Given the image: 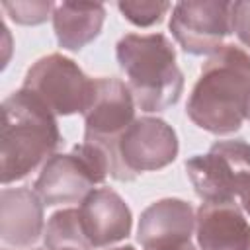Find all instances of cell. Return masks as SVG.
<instances>
[{
	"label": "cell",
	"instance_id": "obj_1",
	"mask_svg": "<svg viewBox=\"0 0 250 250\" xmlns=\"http://www.w3.org/2000/svg\"><path fill=\"white\" fill-rule=\"evenodd\" d=\"M186 113L193 125L213 135H230L250 117V55L238 45H223L201 66Z\"/></svg>",
	"mask_w": 250,
	"mask_h": 250
},
{
	"label": "cell",
	"instance_id": "obj_2",
	"mask_svg": "<svg viewBox=\"0 0 250 250\" xmlns=\"http://www.w3.org/2000/svg\"><path fill=\"white\" fill-rule=\"evenodd\" d=\"M59 143L57 115L35 94L20 88L2 102L0 176L4 186L23 180L45 164Z\"/></svg>",
	"mask_w": 250,
	"mask_h": 250
},
{
	"label": "cell",
	"instance_id": "obj_3",
	"mask_svg": "<svg viewBox=\"0 0 250 250\" xmlns=\"http://www.w3.org/2000/svg\"><path fill=\"white\" fill-rule=\"evenodd\" d=\"M119 68L135 105L143 111H164L184 92V74L176 64V51L162 33H127L115 45Z\"/></svg>",
	"mask_w": 250,
	"mask_h": 250
},
{
	"label": "cell",
	"instance_id": "obj_4",
	"mask_svg": "<svg viewBox=\"0 0 250 250\" xmlns=\"http://www.w3.org/2000/svg\"><path fill=\"white\" fill-rule=\"evenodd\" d=\"M109 176L105 152L88 141H82L68 154H53L41 168L33 189L43 205L82 203L94 186Z\"/></svg>",
	"mask_w": 250,
	"mask_h": 250
},
{
	"label": "cell",
	"instance_id": "obj_5",
	"mask_svg": "<svg viewBox=\"0 0 250 250\" xmlns=\"http://www.w3.org/2000/svg\"><path fill=\"white\" fill-rule=\"evenodd\" d=\"M184 166L203 203H229L250 184V145L242 139L217 141L207 154H195Z\"/></svg>",
	"mask_w": 250,
	"mask_h": 250
},
{
	"label": "cell",
	"instance_id": "obj_6",
	"mask_svg": "<svg viewBox=\"0 0 250 250\" xmlns=\"http://www.w3.org/2000/svg\"><path fill=\"white\" fill-rule=\"evenodd\" d=\"M178 148V135L172 125L150 115L137 117L115 145L111 178L131 182L141 172L166 168L176 160Z\"/></svg>",
	"mask_w": 250,
	"mask_h": 250
},
{
	"label": "cell",
	"instance_id": "obj_7",
	"mask_svg": "<svg viewBox=\"0 0 250 250\" xmlns=\"http://www.w3.org/2000/svg\"><path fill=\"white\" fill-rule=\"evenodd\" d=\"M21 88L35 94L55 115H72L88 109L96 78H90L72 59L51 53L29 66Z\"/></svg>",
	"mask_w": 250,
	"mask_h": 250
},
{
	"label": "cell",
	"instance_id": "obj_8",
	"mask_svg": "<svg viewBox=\"0 0 250 250\" xmlns=\"http://www.w3.org/2000/svg\"><path fill=\"white\" fill-rule=\"evenodd\" d=\"M135 100L125 82L119 78H96V90L84 115V141L98 145L109 162V176L113 170V152L121 133L137 119Z\"/></svg>",
	"mask_w": 250,
	"mask_h": 250
},
{
	"label": "cell",
	"instance_id": "obj_9",
	"mask_svg": "<svg viewBox=\"0 0 250 250\" xmlns=\"http://www.w3.org/2000/svg\"><path fill=\"white\" fill-rule=\"evenodd\" d=\"M232 2L227 0H188L172 8L170 31L176 43L189 55H213L232 33Z\"/></svg>",
	"mask_w": 250,
	"mask_h": 250
},
{
	"label": "cell",
	"instance_id": "obj_10",
	"mask_svg": "<svg viewBox=\"0 0 250 250\" xmlns=\"http://www.w3.org/2000/svg\"><path fill=\"white\" fill-rule=\"evenodd\" d=\"M78 211L84 234L92 248L115 244L131 234V209L123 197L109 188H100L88 193Z\"/></svg>",
	"mask_w": 250,
	"mask_h": 250
},
{
	"label": "cell",
	"instance_id": "obj_11",
	"mask_svg": "<svg viewBox=\"0 0 250 250\" xmlns=\"http://www.w3.org/2000/svg\"><path fill=\"white\" fill-rule=\"evenodd\" d=\"M195 229L193 207L178 197H164L150 203L139 219L137 240L143 248H158L191 240Z\"/></svg>",
	"mask_w": 250,
	"mask_h": 250
},
{
	"label": "cell",
	"instance_id": "obj_12",
	"mask_svg": "<svg viewBox=\"0 0 250 250\" xmlns=\"http://www.w3.org/2000/svg\"><path fill=\"white\" fill-rule=\"evenodd\" d=\"M43 201L29 188H4L0 193V238L4 244L27 248L43 232Z\"/></svg>",
	"mask_w": 250,
	"mask_h": 250
},
{
	"label": "cell",
	"instance_id": "obj_13",
	"mask_svg": "<svg viewBox=\"0 0 250 250\" xmlns=\"http://www.w3.org/2000/svg\"><path fill=\"white\" fill-rule=\"evenodd\" d=\"M195 234L201 250H250V223L234 201L201 203Z\"/></svg>",
	"mask_w": 250,
	"mask_h": 250
},
{
	"label": "cell",
	"instance_id": "obj_14",
	"mask_svg": "<svg viewBox=\"0 0 250 250\" xmlns=\"http://www.w3.org/2000/svg\"><path fill=\"white\" fill-rule=\"evenodd\" d=\"M51 18L59 47L80 51L100 35L105 21V8L100 2H59Z\"/></svg>",
	"mask_w": 250,
	"mask_h": 250
},
{
	"label": "cell",
	"instance_id": "obj_15",
	"mask_svg": "<svg viewBox=\"0 0 250 250\" xmlns=\"http://www.w3.org/2000/svg\"><path fill=\"white\" fill-rule=\"evenodd\" d=\"M45 250H92L80 221L78 209H61L53 213L45 227Z\"/></svg>",
	"mask_w": 250,
	"mask_h": 250
},
{
	"label": "cell",
	"instance_id": "obj_16",
	"mask_svg": "<svg viewBox=\"0 0 250 250\" xmlns=\"http://www.w3.org/2000/svg\"><path fill=\"white\" fill-rule=\"evenodd\" d=\"M117 8L125 16V20L131 21L133 25L148 27L162 21V18L172 8V4L162 0H125L119 2Z\"/></svg>",
	"mask_w": 250,
	"mask_h": 250
},
{
	"label": "cell",
	"instance_id": "obj_17",
	"mask_svg": "<svg viewBox=\"0 0 250 250\" xmlns=\"http://www.w3.org/2000/svg\"><path fill=\"white\" fill-rule=\"evenodd\" d=\"M6 14L21 25H37L47 21L49 12L55 8L53 2H2Z\"/></svg>",
	"mask_w": 250,
	"mask_h": 250
},
{
	"label": "cell",
	"instance_id": "obj_18",
	"mask_svg": "<svg viewBox=\"0 0 250 250\" xmlns=\"http://www.w3.org/2000/svg\"><path fill=\"white\" fill-rule=\"evenodd\" d=\"M230 20H232V33L250 47V2H232L230 8Z\"/></svg>",
	"mask_w": 250,
	"mask_h": 250
},
{
	"label": "cell",
	"instance_id": "obj_19",
	"mask_svg": "<svg viewBox=\"0 0 250 250\" xmlns=\"http://www.w3.org/2000/svg\"><path fill=\"white\" fill-rule=\"evenodd\" d=\"M145 250H195V246L191 244V240H188V242H180V244L158 246V248H145Z\"/></svg>",
	"mask_w": 250,
	"mask_h": 250
},
{
	"label": "cell",
	"instance_id": "obj_20",
	"mask_svg": "<svg viewBox=\"0 0 250 250\" xmlns=\"http://www.w3.org/2000/svg\"><path fill=\"white\" fill-rule=\"evenodd\" d=\"M238 197H240V203H242V207H244V211L250 215V184L238 193Z\"/></svg>",
	"mask_w": 250,
	"mask_h": 250
},
{
	"label": "cell",
	"instance_id": "obj_21",
	"mask_svg": "<svg viewBox=\"0 0 250 250\" xmlns=\"http://www.w3.org/2000/svg\"><path fill=\"white\" fill-rule=\"evenodd\" d=\"M109 250H135V246L125 244V246H115V248H109Z\"/></svg>",
	"mask_w": 250,
	"mask_h": 250
},
{
	"label": "cell",
	"instance_id": "obj_22",
	"mask_svg": "<svg viewBox=\"0 0 250 250\" xmlns=\"http://www.w3.org/2000/svg\"><path fill=\"white\" fill-rule=\"evenodd\" d=\"M66 250H74V248H66Z\"/></svg>",
	"mask_w": 250,
	"mask_h": 250
}]
</instances>
